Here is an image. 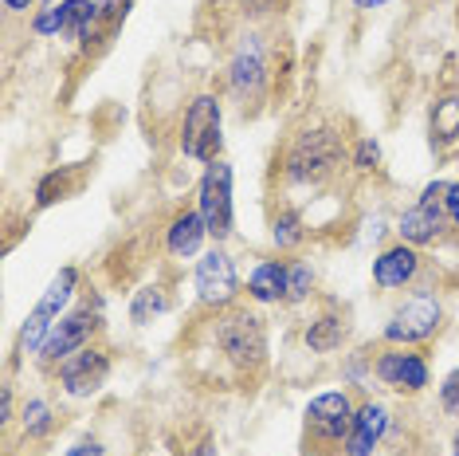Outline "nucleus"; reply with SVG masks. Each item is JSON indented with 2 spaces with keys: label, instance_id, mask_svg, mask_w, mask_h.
Returning a JSON list of instances; mask_svg holds the SVG:
<instances>
[{
  "label": "nucleus",
  "instance_id": "obj_1",
  "mask_svg": "<svg viewBox=\"0 0 459 456\" xmlns=\"http://www.w3.org/2000/svg\"><path fill=\"white\" fill-rule=\"evenodd\" d=\"M342 162H350L346 138L333 122H302V127L287 138L283 153H279V173H283L287 189H326V185L342 173Z\"/></svg>",
  "mask_w": 459,
  "mask_h": 456
},
{
  "label": "nucleus",
  "instance_id": "obj_2",
  "mask_svg": "<svg viewBox=\"0 0 459 456\" xmlns=\"http://www.w3.org/2000/svg\"><path fill=\"white\" fill-rule=\"evenodd\" d=\"M212 346L228 366L239 370V374H259L267 366V319L259 315L255 307H224L212 311Z\"/></svg>",
  "mask_w": 459,
  "mask_h": 456
},
{
  "label": "nucleus",
  "instance_id": "obj_3",
  "mask_svg": "<svg viewBox=\"0 0 459 456\" xmlns=\"http://www.w3.org/2000/svg\"><path fill=\"white\" fill-rule=\"evenodd\" d=\"M79 287H82V272L75 264L59 267V272L51 276V284L39 292L36 307L28 311L24 323H20V330H16V362H39L56 323L75 307Z\"/></svg>",
  "mask_w": 459,
  "mask_h": 456
},
{
  "label": "nucleus",
  "instance_id": "obj_4",
  "mask_svg": "<svg viewBox=\"0 0 459 456\" xmlns=\"http://www.w3.org/2000/svg\"><path fill=\"white\" fill-rule=\"evenodd\" d=\"M358 393L338 386L322 390L302 409V452L307 456H342L346 437L353 429V413H358Z\"/></svg>",
  "mask_w": 459,
  "mask_h": 456
},
{
  "label": "nucleus",
  "instance_id": "obj_5",
  "mask_svg": "<svg viewBox=\"0 0 459 456\" xmlns=\"http://www.w3.org/2000/svg\"><path fill=\"white\" fill-rule=\"evenodd\" d=\"M224 91L228 102H236L244 114L264 107L271 91V59H267V39L259 28H247V32L236 36L224 64Z\"/></svg>",
  "mask_w": 459,
  "mask_h": 456
},
{
  "label": "nucleus",
  "instance_id": "obj_6",
  "mask_svg": "<svg viewBox=\"0 0 459 456\" xmlns=\"http://www.w3.org/2000/svg\"><path fill=\"white\" fill-rule=\"evenodd\" d=\"M177 150L189 162L212 165L221 162L224 150V99L216 91H196V95L185 102L181 127H177Z\"/></svg>",
  "mask_w": 459,
  "mask_h": 456
},
{
  "label": "nucleus",
  "instance_id": "obj_7",
  "mask_svg": "<svg viewBox=\"0 0 459 456\" xmlns=\"http://www.w3.org/2000/svg\"><path fill=\"white\" fill-rule=\"evenodd\" d=\"M444 327V299L436 287L416 284L401 303L393 307V315L381 327V342L385 346H424L440 335Z\"/></svg>",
  "mask_w": 459,
  "mask_h": 456
},
{
  "label": "nucleus",
  "instance_id": "obj_8",
  "mask_svg": "<svg viewBox=\"0 0 459 456\" xmlns=\"http://www.w3.org/2000/svg\"><path fill=\"white\" fill-rule=\"evenodd\" d=\"M232 185H236V170L232 162H212L204 165L201 181H196V197H193V209L201 213V221L212 236V244H228L236 236V197H232Z\"/></svg>",
  "mask_w": 459,
  "mask_h": 456
},
{
  "label": "nucleus",
  "instance_id": "obj_9",
  "mask_svg": "<svg viewBox=\"0 0 459 456\" xmlns=\"http://www.w3.org/2000/svg\"><path fill=\"white\" fill-rule=\"evenodd\" d=\"M107 330V315H102V295L95 299H82V303H75L67 311L64 319L56 323V330H51L44 355H39V366L44 370H56L59 362H67L71 355H79V350L95 346L99 335Z\"/></svg>",
  "mask_w": 459,
  "mask_h": 456
},
{
  "label": "nucleus",
  "instance_id": "obj_10",
  "mask_svg": "<svg viewBox=\"0 0 459 456\" xmlns=\"http://www.w3.org/2000/svg\"><path fill=\"white\" fill-rule=\"evenodd\" d=\"M444 189L447 181L444 178H432L424 185L420 193H416V201L409 205V209H401V216L393 221V232L396 241L412 244V248H436L440 241H447V213H444Z\"/></svg>",
  "mask_w": 459,
  "mask_h": 456
},
{
  "label": "nucleus",
  "instance_id": "obj_11",
  "mask_svg": "<svg viewBox=\"0 0 459 456\" xmlns=\"http://www.w3.org/2000/svg\"><path fill=\"white\" fill-rule=\"evenodd\" d=\"M193 295L208 311H224L239 303V295H244L239 264L224 244H208L201 260H193Z\"/></svg>",
  "mask_w": 459,
  "mask_h": 456
},
{
  "label": "nucleus",
  "instance_id": "obj_12",
  "mask_svg": "<svg viewBox=\"0 0 459 456\" xmlns=\"http://www.w3.org/2000/svg\"><path fill=\"white\" fill-rule=\"evenodd\" d=\"M373 378L396 398H420L432 386V366L420 346H381L373 355Z\"/></svg>",
  "mask_w": 459,
  "mask_h": 456
},
{
  "label": "nucleus",
  "instance_id": "obj_13",
  "mask_svg": "<svg viewBox=\"0 0 459 456\" xmlns=\"http://www.w3.org/2000/svg\"><path fill=\"white\" fill-rule=\"evenodd\" d=\"M110 370H114L110 346L95 342V346H87V350H79V355H71L67 362H59V366L51 370V378H56V386L64 398L91 401V398H99L102 386L110 381Z\"/></svg>",
  "mask_w": 459,
  "mask_h": 456
},
{
  "label": "nucleus",
  "instance_id": "obj_14",
  "mask_svg": "<svg viewBox=\"0 0 459 456\" xmlns=\"http://www.w3.org/2000/svg\"><path fill=\"white\" fill-rule=\"evenodd\" d=\"M424 267H428V260H424L420 248H412L404 241H393V244H381L377 252H373L369 279H373L377 292L396 295V292H412V287L420 284Z\"/></svg>",
  "mask_w": 459,
  "mask_h": 456
},
{
  "label": "nucleus",
  "instance_id": "obj_15",
  "mask_svg": "<svg viewBox=\"0 0 459 456\" xmlns=\"http://www.w3.org/2000/svg\"><path fill=\"white\" fill-rule=\"evenodd\" d=\"M393 429H396L393 409L385 406V401H377V398H361L342 456H377L385 449V441L393 437Z\"/></svg>",
  "mask_w": 459,
  "mask_h": 456
},
{
  "label": "nucleus",
  "instance_id": "obj_16",
  "mask_svg": "<svg viewBox=\"0 0 459 456\" xmlns=\"http://www.w3.org/2000/svg\"><path fill=\"white\" fill-rule=\"evenodd\" d=\"M208 228L201 221L196 209H177L169 221H165V232H161V248L169 260H201V252L208 248Z\"/></svg>",
  "mask_w": 459,
  "mask_h": 456
},
{
  "label": "nucleus",
  "instance_id": "obj_17",
  "mask_svg": "<svg viewBox=\"0 0 459 456\" xmlns=\"http://www.w3.org/2000/svg\"><path fill=\"white\" fill-rule=\"evenodd\" d=\"M346 342H350V315L338 303H326L318 315H310L307 323H302V346H307L310 355H322V358L338 355Z\"/></svg>",
  "mask_w": 459,
  "mask_h": 456
},
{
  "label": "nucleus",
  "instance_id": "obj_18",
  "mask_svg": "<svg viewBox=\"0 0 459 456\" xmlns=\"http://www.w3.org/2000/svg\"><path fill=\"white\" fill-rule=\"evenodd\" d=\"M287 279L290 260H255L247 272V299L255 307H287Z\"/></svg>",
  "mask_w": 459,
  "mask_h": 456
},
{
  "label": "nucleus",
  "instance_id": "obj_19",
  "mask_svg": "<svg viewBox=\"0 0 459 456\" xmlns=\"http://www.w3.org/2000/svg\"><path fill=\"white\" fill-rule=\"evenodd\" d=\"M428 134L436 150H452L459 142V87L440 91L428 107Z\"/></svg>",
  "mask_w": 459,
  "mask_h": 456
},
{
  "label": "nucleus",
  "instance_id": "obj_20",
  "mask_svg": "<svg viewBox=\"0 0 459 456\" xmlns=\"http://www.w3.org/2000/svg\"><path fill=\"white\" fill-rule=\"evenodd\" d=\"M307 241H310V224H307V216H302V209L279 205V209L271 213V244H275V252H299Z\"/></svg>",
  "mask_w": 459,
  "mask_h": 456
},
{
  "label": "nucleus",
  "instance_id": "obj_21",
  "mask_svg": "<svg viewBox=\"0 0 459 456\" xmlns=\"http://www.w3.org/2000/svg\"><path fill=\"white\" fill-rule=\"evenodd\" d=\"M169 307H173L169 287H165L161 279H150V284H142L138 292L130 295V323L134 327H150L153 319H161Z\"/></svg>",
  "mask_w": 459,
  "mask_h": 456
},
{
  "label": "nucleus",
  "instance_id": "obj_22",
  "mask_svg": "<svg viewBox=\"0 0 459 456\" xmlns=\"http://www.w3.org/2000/svg\"><path fill=\"white\" fill-rule=\"evenodd\" d=\"M56 425L59 417L48 398H39V393L24 398V406H20V433H24V441H48L56 433Z\"/></svg>",
  "mask_w": 459,
  "mask_h": 456
},
{
  "label": "nucleus",
  "instance_id": "obj_23",
  "mask_svg": "<svg viewBox=\"0 0 459 456\" xmlns=\"http://www.w3.org/2000/svg\"><path fill=\"white\" fill-rule=\"evenodd\" d=\"M318 292V267L307 256H295L290 260V279H287V307H302L310 303Z\"/></svg>",
  "mask_w": 459,
  "mask_h": 456
},
{
  "label": "nucleus",
  "instance_id": "obj_24",
  "mask_svg": "<svg viewBox=\"0 0 459 456\" xmlns=\"http://www.w3.org/2000/svg\"><path fill=\"white\" fill-rule=\"evenodd\" d=\"M71 189H75V173H71L67 165H59V170H48L44 178L36 181V209H51V205L64 201Z\"/></svg>",
  "mask_w": 459,
  "mask_h": 456
},
{
  "label": "nucleus",
  "instance_id": "obj_25",
  "mask_svg": "<svg viewBox=\"0 0 459 456\" xmlns=\"http://www.w3.org/2000/svg\"><path fill=\"white\" fill-rule=\"evenodd\" d=\"M64 28H67V0H59V4H39L32 13V36H39V39H64Z\"/></svg>",
  "mask_w": 459,
  "mask_h": 456
},
{
  "label": "nucleus",
  "instance_id": "obj_26",
  "mask_svg": "<svg viewBox=\"0 0 459 456\" xmlns=\"http://www.w3.org/2000/svg\"><path fill=\"white\" fill-rule=\"evenodd\" d=\"M373 378V355L369 350H350V355H342V386L346 390H365Z\"/></svg>",
  "mask_w": 459,
  "mask_h": 456
},
{
  "label": "nucleus",
  "instance_id": "obj_27",
  "mask_svg": "<svg viewBox=\"0 0 459 456\" xmlns=\"http://www.w3.org/2000/svg\"><path fill=\"white\" fill-rule=\"evenodd\" d=\"M350 165H353V173H377V165H381V142L373 138V134H361V138L350 146Z\"/></svg>",
  "mask_w": 459,
  "mask_h": 456
},
{
  "label": "nucleus",
  "instance_id": "obj_28",
  "mask_svg": "<svg viewBox=\"0 0 459 456\" xmlns=\"http://www.w3.org/2000/svg\"><path fill=\"white\" fill-rule=\"evenodd\" d=\"M134 0H99V20H102V44H110L114 32L126 24Z\"/></svg>",
  "mask_w": 459,
  "mask_h": 456
},
{
  "label": "nucleus",
  "instance_id": "obj_29",
  "mask_svg": "<svg viewBox=\"0 0 459 456\" xmlns=\"http://www.w3.org/2000/svg\"><path fill=\"white\" fill-rule=\"evenodd\" d=\"M436 406H440L444 417L459 421V370H452V374H444L440 390H436Z\"/></svg>",
  "mask_w": 459,
  "mask_h": 456
},
{
  "label": "nucleus",
  "instance_id": "obj_30",
  "mask_svg": "<svg viewBox=\"0 0 459 456\" xmlns=\"http://www.w3.org/2000/svg\"><path fill=\"white\" fill-rule=\"evenodd\" d=\"M287 4H290V0H239L244 20H252V24H259V20H267V16H279Z\"/></svg>",
  "mask_w": 459,
  "mask_h": 456
},
{
  "label": "nucleus",
  "instance_id": "obj_31",
  "mask_svg": "<svg viewBox=\"0 0 459 456\" xmlns=\"http://www.w3.org/2000/svg\"><path fill=\"white\" fill-rule=\"evenodd\" d=\"M444 213H447V228L459 236V178H452L444 189Z\"/></svg>",
  "mask_w": 459,
  "mask_h": 456
},
{
  "label": "nucleus",
  "instance_id": "obj_32",
  "mask_svg": "<svg viewBox=\"0 0 459 456\" xmlns=\"http://www.w3.org/2000/svg\"><path fill=\"white\" fill-rule=\"evenodd\" d=\"M13 421H16V390H13V381H4L0 386V425L13 429Z\"/></svg>",
  "mask_w": 459,
  "mask_h": 456
},
{
  "label": "nucleus",
  "instance_id": "obj_33",
  "mask_svg": "<svg viewBox=\"0 0 459 456\" xmlns=\"http://www.w3.org/2000/svg\"><path fill=\"white\" fill-rule=\"evenodd\" d=\"M64 456H107V441L102 437H79L75 444H67Z\"/></svg>",
  "mask_w": 459,
  "mask_h": 456
},
{
  "label": "nucleus",
  "instance_id": "obj_34",
  "mask_svg": "<svg viewBox=\"0 0 459 456\" xmlns=\"http://www.w3.org/2000/svg\"><path fill=\"white\" fill-rule=\"evenodd\" d=\"M189 456H221V444H216L212 433H204V437H201V441H196L193 449H189Z\"/></svg>",
  "mask_w": 459,
  "mask_h": 456
},
{
  "label": "nucleus",
  "instance_id": "obj_35",
  "mask_svg": "<svg viewBox=\"0 0 459 456\" xmlns=\"http://www.w3.org/2000/svg\"><path fill=\"white\" fill-rule=\"evenodd\" d=\"M0 4H4L8 16H28V13H32V8L39 4V0H0Z\"/></svg>",
  "mask_w": 459,
  "mask_h": 456
},
{
  "label": "nucleus",
  "instance_id": "obj_36",
  "mask_svg": "<svg viewBox=\"0 0 459 456\" xmlns=\"http://www.w3.org/2000/svg\"><path fill=\"white\" fill-rule=\"evenodd\" d=\"M353 8H358V13H377V8H389L393 0H350Z\"/></svg>",
  "mask_w": 459,
  "mask_h": 456
},
{
  "label": "nucleus",
  "instance_id": "obj_37",
  "mask_svg": "<svg viewBox=\"0 0 459 456\" xmlns=\"http://www.w3.org/2000/svg\"><path fill=\"white\" fill-rule=\"evenodd\" d=\"M447 456H459V425H455V433H452V441H447Z\"/></svg>",
  "mask_w": 459,
  "mask_h": 456
},
{
  "label": "nucleus",
  "instance_id": "obj_38",
  "mask_svg": "<svg viewBox=\"0 0 459 456\" xmlns=\"http://www.w3.org/2000/svg\"><path fill=\"white\" fill-rule=\"evenodd\" d=\"M44 4H59V0H44Z\"/></svg>",
  "mask_w": 459,
  "mask_h": 456
},
{
  "label": "nucleus",
  "instance_id": "obj_39",
  "mask_svg": "<svg viewBox=\"0 0 459 456\" xmlns=\"http://www.w3.org/2000/svg\"><path fill=\"white\" fill-rule=\"evenodd\" d=\"M455 162H459V153H455Z\"/></svg>",
  "mask_w": 459,
  "mask_h": 456
}]
</instances>
